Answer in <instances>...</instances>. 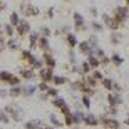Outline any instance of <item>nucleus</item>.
<instances>
[{"label": "nucleus", "mask_w": 129, "mask_h": 129, "mask_svg": "<svg viewBox=\"0 0 129 129\" xmlns=\"http://www.w3.org/2000/svg\"><path fill=\"white\" fill-rule=\"evenodd\" d=\"M53 104L56 105V107H60V108H61L63 105H65V100L63 99V97H57L56 100L53 101Z\"/></svg>", "instance_id": "nucleus-21"}, {"label": "nucleus", "mask_w": 129, "mask_h": 129, "mask_svg": "<svg viewBox=\"0 0 129 129\" xmlns=\"http://www.w3.org/2000/svg\"><path fill=\"white\" fill-rule=\"evenodd\" d=\"M40 124H42V122L38 121V119H36V121H29V122L25 124V128H26V129H38V126H39Z\"/></svg>", "instance_id": "nucleus-15"}, {"label": "nucleus", "mask_w": 129, "mask_h": 129, "mask_svg": "<svg viewBox=\"0 0 129 129\" xmlns=\"http://www.w3.org/2000/svg\"><path fill=\"white\" fill-rule=\"evenodd\" d=\"M42 64H43V63H42L40 60H36L35 64H33V68H42Z\"/></svg>", "instance_id": "nucleus-45"}, {"label": "nucleus", "mask_w": 129, "mask_h": 129, "mask_svg": "<svg viewBox=\"0 0 129 129\" xmlns=\"http://www.w3.org/2000/svg\"><path fill=\"white\" fill-rule=\"evenodd\" d=\"M92 26H93V29H94V31H97V32H101V31H103V26H101L100 24H97V22H93V24H92Z\"/></svg>", "instance_id": "nucleus-36"}, {"label": "nucleus", "mask_w": 129, "mask_h": 129, "mask_svg": "<svg viewBox=\"0 0 129 129\" xmlns=\"http://www.w3.org/2000/svg\"><path fill=\"white\" fill-rule=\"evenodd\" d=\"M50 121H51V124H53L54 126H61V122L57 119V117L54 114H50Z\"/></svg>", "instance_id": "nucleus-25"}, {"label": "nucleus", "mask_w": 129, "mask_h": 129, "mask_svg": "<svg viewBox=\"0 0 129 129\" xmlns=\"http://www.w3.org/2000/svg\"><path fill=\"white\" fill-rule=\"evenodd\" d=\"M38 40H39V35H38V32H32L31 35H29V43H31V49H33L35 46H36Z\"/></svg>", "instance_id": "nucleus-11"}, {"label": "nucleus", "mask_w": 129, "mask_h": 129, "mask_svg": "<svg viewBox=\"0 0 129 129\" xmlns=\"http://www.w3.org/2000/svg\"><path fill=\"white\" fill-rule=\"evenodd\" d=\"M79 49H81L82 53H86V54H93V51H94V49L90 47V45H89L88 42H82V43H79Z\"/></svg>", "instance_id": "nucleus-7"}, {"label": "nucleus", "mask_w": 129, "mask_h": 129, "mask_svg": "<svg viewBox=\"0 0 129 129\" xmlns=\"http://www.w3.org/2000/svg\"><path fill=\"white\" fill-rule=\"evenodd\" d=\"M82 69H83V72H85V74L89 72V69H90V65H89L88 63H83V64H82Z\"/></svg>", "instance_id": "nucleus-40"}, {"label": "nucleus", "mask_w": 129, "mask_h": 129, "mask_svg": "<svg viewBox=\"0 0 129 129\" xmlns=\"http://www.w3.org/2000/svg\"><path fill=\"white\" fill-rule=\"evenodd\" d=\"M111 38H113L114 43H117V42L119 40V35H118V33H113V36H111Z\"/></svg>", "instance_id": "nucleus-46"}, {"label": "nucleus", "mask_w": 129, "mask_h": 129, "mask_svg": "<svg viewBox=\"0 0 129 129\" xmlns=\"http://www.w3.org/2000/svg\"><path fill=\"white\" fill-rule=\"evenodd\" d=\"M22 13H24L25 15H31V17H35L39 14V8L36 7V6H33V4H26V6H22Z\"/></svg>", "instance_id": "nucleus-3"}, {"label": "nucleus", "mask_w": 129, "mask_h": 129, "mask_svg": "<svg viewBox=\"0 0 129 129\" xmlns=\"http://www.w3.org/2000/svg\"><path fill=\"white\" fill-rule=\"evenodd\" d=\"M129 17V11L126 7H118L117 8V15H115V21L118 22V24H121V22H124L126 18Z\"/></svg>", "instance_id": "nucleus-2"}, {"label": "nucleus", "mask_w": 129, "mask_h": 129, "mask_svg": "<svg viewBox=\"0 0 129 129\" xmlns=\"http://www.w3.org/2000/svg\"><path fill=\"white\" fill-rule=\"evenodd\" d=\"M88 64L90 65V67H97V65H100V61H99V58L97 57H94V56H90L89 57V61H88Z\"/></svg>", "instance_id": "nucleus-17"}, {"label": "nucleus", "mask_w": 129, "mask_h": 129, "mask_svg": "<svg viewBox=\"0 0 129 129\" xmlns=\"http://www.w3.org/2000/svg\"><path fill=\"white\" fill-rule=\"evenodd\" d=\"M0 122H4V124H7L8 122V117L6 115V113L1 111V110H0Z\"/></svg>", "instance_id": "nucleus-28"}, {"label": "nucleus", "mask_w": 129, "mask_h": 129, "mask_svg": "<svg viewBox=\"0 0 129 129\" xmlns=\"http://www.w3.org/2000/svg\"><path fill=\"white\" fill-rule=\"evenodd\" d=\"M20 92H21V89L18 88V86H15V88H13L11 90H10V94H11V96H18Z\"/></svg>", "instance_id": "nucleus-32"}, {"label": "nucleus", "mask_w": 129, "mask_h": 129, "mask_svg": "<svg viewBox=\"0 0 129 129\" xmlns=\"http://www.w3.org/2000/svg\"><path fill=\"white\" fill-rule=\"evenodd\" d=\"M6 94H7V92H6L4 89H1V90H0V96H6Z\"/></svg>", "instance_id": "nucleus-50"}, {"label": "nucleus", "mask_w": 129, "mask_h": 129, "mask_svg": "<svg viewBox=\"0 0 129 129\" xmlns=\"http://www.w3.org/2000/svg\"><path fill=\"white\" fill-rule=\"evenodd\" d=\"M83 121H85V124L89 125V126H96V125H97L96 117H94V115H92V114H88L86 117H83Z\"/></svg>", "instance_id": "nucleus-9"}, {"label": "nucleus", "mask_w": 129, "mask_h": 129, "mask_svg": "<svg viewBox=\"0 0 129 129\" xmlns=\"http://www.w3.org/2000/svg\"><path fill=\"white\" fill-rule=\"evenodd\" d=\"M88 43L90 45V47L94 49V46H96V43H97V38H96V36H90V39H89Z\"/></svg>", "instance_id": "nucleus-31"}, {"label": "nucleus", "mask_w": 129, "mask_h": 129, "mask_svg": "<svg viewBox=\"0 0 129 129\" xmlns=\"http://www.w3.org/2000/svg\"><path fill=\"white\" fill-rule=\"evenodd\" d=\"M38 88L40 89L42 92H47V90H49V86H47V83H46V82H42V83H39V86H38Z\"/></svg>", "instance_id": "nucleus-35"}, {"label": "nucleus", "mask_w": 129, "mask_h": 129, "mask_svg": "<svg viewBox=\"0 0 129 129\" xmlns=\"http://www.w3.org/2000/svg\"><path fill=\"white\" fill-rule=\"evenodd\" d=\"M45 63L49 65V68H53V67H56V60H54L53 57L50 56V54H45Z\"/></svg>", "instance_id": "nucleus-14"}, {"label": "nucleus", "mask_w": 129, "mask_h": 129, "mask_svg": "<svg viewBox=\"0 0 129 129\" xmlns=\"http://www.w3.org/2000/svg\"><path fill=\"white\" fill-rule=\"evenodd\" d=\"M93 78H94V79H103V75H101V72H99V71H94Z\"/></svg>", "instance_id": "nucleus-41"}, {"label": "nucleus", "mask_w": 129, "mask_h": 129, "mask_svg": "<svg viewBox=\"0 0 129 129\" xmlns=\"http://www.w3.org/2000/svg\"><path fill=\"white\" fill-rule=\"evenodd\" d=\"M8 83H10V85H13V86H17V85L20 83V79H18L17 76H14V75H13V78L8 81Z\"/></svg>", "instance_id": "nucleus-33"}, {"label": "nucleus", "mask_w": 129, "mask_h": 129, "mask_svg": "<svg viewBox=\"0 0 129 129\" xmlns=\"http://www.w3.org/2000/svg\"><path fill=\"white\" fill-rule=\"evenodd\" d=\"M104 56V51L101 49H96V57H103Z\"/></svg>", "instance_id": "nucleus-44"}, {"label": "nucleus", "mask_w": 129, "mask_h": 129, "mask_svg": "<svg viewBox=\"0 0 129 129\" xmlns=\"http://www.w3.org/2000/svg\"><path fill=\"white\" fill-rule=\"evenodd\" d=\"M86 82H88V83H85V85H86V86H90V88H93V86L96 85V79H94V78H89Z\"/></svg>", "instance_id": "nucleus-37"}, {"label": "nucleus", "mask_w": 129, "mask_h": 129, "mask_svg": "<svg viewBox=\"0 0 129 129\" xmlns=\"http://www.w3.org/2000/svg\"><path fill=\"white\" fill-rule=\"evenodd\" d=\"M53 82L56 85H63V83H65V78L64 76H53Z\"/></svg>", "instance_id": "nucleus-24"}, {"label": "nucleus", "mask_w": 129, "mask_h": 129, "mask_svg": "<svg viewBox=\"0 0 129 129\" xmlns=\"http://www.w3.org/2000/svg\"><path fill=\"white\" fill-rule=\"evenodd\" d=\"M103 122H104V125H107L108 128H111V129H118V128H119V122L117 121V119L103 118Z\"/></svg>", "instance_id": "nucleus-8"}, {"label": "nucleus", "mask_w": 129, "mask_h": 129, "mask_svg": "<svg viewBox=\"0 0 129 129\" xmlns=\"http://www.w3.org/2000/svg\"><path fill=\"white\" fill-rule=\"evenodd\" d=\"M126 1H128V4H129V0H126Z\"/></svg>", "instance_id": "nucleus-55"}, {"label": "nucleus", "mask_w": 129, "mask_h": 129, "mask_svg": "<svg viewBox=\"0 0 129 129\" xmlns=\"http://www.w3.org/2000/svg\"><path fill=\"white\" fill-rule=\"evenodd\" d=\"M67 40H68V45H69L71 47H75V46L78 45V39H76V36H75V35H72V33H68Z\"/></svg>", "instance_id": "nucleus-13"}, {"label": "nucleus", "mask_w": 129, "mask_h": 129, "mask_svg": "<svg viewBox=\"0 0 129 129\" xmlns=\"http://www.w3.org/2000/svg\"><path fill=\"white\" fill-rule=\"evenodd\" d=\"M21 75L24 76L25 79H31V78H33V72H32V71H28V69L21 71Z\"/></svg>", "instance_id": "nucleus-23"}, {"label": "nucleus", "mask_w": 129, "mask_h": 129, "mask_svg": "<svg viewBox=\"0 0 129 129\" xmlns=\"http://www.w3.org/2000/svg\"><path fill=\"white\" fill-rule=\"evenodd\" d=\"M103 86H104L105 89H108V90H111V89L114 88V83L111 79H103Z\"/></svg>", "instance_id": "nucleus-22"}, {"label": "nucleus", "mask_w": 129, "mask_h": 129, "mask_svg": "<svg viewBox=\"0 0 129 129\" xmlns=\"http://www.w3.org/2000/svg\"><path fill=\"white\" fill-rule=\"evenodd\" d=\"M57 93H58V92H57L56 89H49V90H47L49 96H57Z\"/></svg>", "instance_id": "nucleus-43"}, {"label": "nucleus", "mask_w": 129, "mask_h": 129, "mask_svg": "<svg viewBox=\"0 0 129 129\" xmlns=\"http://www.w3.org/2000/svg\"><path fill=\"white\" fill-rule=\"evenodd\" d=\"M11 78H13V74L7 72V71H3V72H0V79H1V81L8 82L10 79H11Z\"/></svg>", "instance_id": "nucleus-18"}, {"label": "nucleus", "mask_w": 129, "mask_h": 129, "mask_svg": "<svg viewBox=\"0 0 129 129\" xmlns=\"http://www.w3.org/2000/svg\"><path fill=\"white\" fill-rule=\"evenodd\" d=\"M40 78L43 82H50L53 79V71H51V68H46V69H40Z\"/></svg>", "instance_id": "nucleus-5"}, {"label": "nucleus", "mask_w": 129, "mask_h": 129, "mask_svg": "<svg viewBox=\"0 0 129 129\" xmlns=\"http://www.w3.org/2000/svg\"><path fill=\"white\" fill-rule=\"evenodd\" d=\"M92 13H93L94 15H97V10H96V8H92Z\"/></svg>", "instance_id": "nucleus-52"}, {"label": "nucleus", "mask_w": 129, "mask_h": 129, "mask_svg": "<svg viewBox=\"0 0 129 129\" xmlns=\"http://www.w3.org/2000/svg\"><path fill=\"white\" fill-rule=\"evenodd\" d=\"M39 47L40 49H47L49 47V40H47V38H43V36H42V38H39Z\"/></svg>", "instance_id": "nucleus-20"}, {"label": "nucleus", "mask_w": 129, "mask_h": 129, "mask_svg": "<svg viewBox=\"0 0 129 129\" xmlns=\"http://www.w3.org/2000/svg\"><path fill=\"white\" fill-rule=\"evenodd\" d=\"M6 7H7V4H6L4 1H1V0H0V10H4Z\"/></svg>", "instance_id": "nucleus-48"}, {"label": "nucleus", "mask_w": 129, "mask_h": 129, "mask_svg": "<svg viewBox=\"0 0 129 129\" xmlns=\"http://www.w3.org/2000/svg\"><path fill=\"white\" fill-rule=\"evenodd\" d=\"M71 117H72V122H74V124H79V122L83 121V114L79 113V111L71 114Z\"/></svg>", "instance_id": "nucleus-12"}, {"label": "nucleus", "mask_w": 129, "mask_h": 129, "mask_svg": "<svg viewBox=\"0 0 129 129\" xmlns=\"http://www.w3.org/2000/svg\"><path fill=\"white\" fill-rule=\"evenodd\" d=\"M35 90H36V86H35V85H28V86L24 88V93L26 96H32L33 93H35Z\"/></svg>", "instance_id": "nucleus-16"}, {"label": "nucleus", "mask_w": 129, "mask_h": 129, "mask_svg": "<svg viewBox=\"0 0 129 129\" xmlns=\"http://www.w3.org/2000/svg\"><path fill=\"white\" fill-rule=\"evenodd\" d=\"M61 111H63V113L65 114V115H67V114H71L69 113V107H68V105L65 104V105H63V107H61Z\"/></svg>", "instance_id": "nucleus-42"}, {"label": "nucleus", "mask_w": 129, "mask_h": 129, "mask_svg": "<svg viewBox=\"0 0 129 129\" xmlns=\"http://www.w3.org/2000/svg\"><path fill=\"white\" fill-rule=\"evenodd\" d=\"M125 124H126V125H129V118L126 119V121H125Z\"/></svg>", "instance_id": "nucleus-54"}, {"label": "nucleus", "mask_w": 129, "mask_h": 129, "mask_svg": "<svg viewBox=\"0 0 129 129\" xmlns=\"http://www.w3.org/2000/svg\"><path fill=\"white\" fill-rule=\"evenodd\" d=\"M10 21H11V26H17L18 22H20V18H18V14L17 13H13L10 15Z\"/></svg>", "instance_id": "nucleus-19"}, {"label": "nucleus", "mask_w": 129, "mask_h": 129, "mask_svg": "<svg viewBox=\"0 0 129 129\" xmlns=\"http://www.w3.org/2000/svg\"><path fill=\"white\" fill-rule=\"evenodd\" d=\"M108 61H110V58H107V57H103V58H101V61H100V63H103V64H107V63H108Z\"/></svg>", "instance_id": "nucleus-49"}, {"label": "nucleus", "mask_w": 129, "mask_h": 129, "mask_svg": "<svg viewBox=\"0 0 129 129\" xmlns=\"http://www.w3.org/2000/svg\"><path fill=\"white\" fill-rule=\"evenodd\" d=\"M103 20H104V22L107 24V26H108V28H111V29H118L119 24H118V22H117L114 18H111L110 15L104 14V15H103Z\"/></svg>", "instance_id": "nucleus-6"}, {"label": "nucleus", "mask_w": 129, "mask_h": 129, "mask_svg": "<svg viewBox=\"0 0 129 129\" xmlns=\"http://www.w3.org/2000/svg\"><path fill=\"white\" fill-rule=\"evenodd\" d=\"M42 33H43V38H47L49 35H50V29L46 28V26H43L42 28Z\"/></svg>", "instance_id": "nucleus-38"}, {"label": "nucleus", "mask_w": 129, "mask_h": 129, "mask_svg": "<svg viewBox=\"0 0 129 129\" xmlns=\"http://www.w3.org/2000/svg\"><path fill=\"white\" fill-rule=\"evenodd\" d=\"M4 31H6V33H7L8 36H13V33H14V29H13L11 25H6V26H4Z\"/></svg>", "instance_id": "nucleus-29"}, {"label": "nucleus", "mask_w": 129, "mask_h": 129, "mask_svg": "<svg viewBox=\"0 0 129 129\" xmlns=\"http://www.w3.org/2000/svg\"><path fill=\"white\" fill-rule=\"evenodd\" d=\"M29 29H31V26H29V24H28L26 21H20L18 25H17V32L20 33L21 36L25 35V33H28L29 32Z\"/></svg>", "instance_id": "nucleus-4"}, {"label": "nucleus", "mask_w": 129, "mask_h": 129, "mask_svg": "<svg viewBox=\"0 0 129 129\" xmlns=\"http://www.w3.org/2000/svg\"><path fill=\"white\" fill-rule=\"evenodd\" d=\"M74 122H72V117H71V114H67V115H65V125H68V126H69V125H72Z\"/></svg>", "instance_id": "nucleus-34"}, {"label": "nucleus", "mask_w": 129, "mask_h": 129, "mask_svg": "<svg viewBox=\"0 0 129 129\" xmlns=\"http://www.w3.org/2000/svg\"><path fill=\"white\" fill-rule=\"evenodd\" d=\"M69 61H71V63H75V61H76V60H75V54H74L72 50L69 51Z\"/></svg>", "instance_id": "nucleus-47"}, {"label": "nucleus", "mask_w": 129, "mask_h": 129, "mask_svg": "<svg viewBox=\"0 0 129 129\" xmlns=\"http://www.w3.org/2000/svg\"><path fill=\"white\" fill-rule=\"evenodd\" d=\"M7 46H8V49H11V50H15L18 46H17V42L14 40V39H10V40L7 42Z\"/></svg>", "instance_id": "nucleus-27"}, {"label": "nucleus", "mask_w": 129, "mask_h": 129, "mask_svg": "<svg viewBox=\"0 0 129 129\" xmlns=\"http://www.w3.org/2000/svg\"><path fill=\"white\" fill-rule=\"evenodd\" d=\"M82 103H83V105H85L86 108H90V100H89L88 96H83V97H82Z\"/></svg>", "instance_id": "nucleus-30"}, {"label": "nucleus", "mask_w": 129, "mask_h": 129, "mask_svg": "<svg viewBox=\"0 0 129 129\" xmlns=\"http://www.w3.org/2000/svg\"><path fill=\"white\" fill-rule=\"evenodd\" d=\"M74 21H75V26H76V29H81L83 22H85V20H83V17L79 14V13H75L74 14Z\"/></svg>", "instance_id": "nucleus-10"}, {"label": "nucleus", "mask_w": 129, "mask_h": 129, "mask_svg": "<svg viewBox=\"0 0 129 129\" xmlns=\"http://www.w3.org/2000/svg\"><path fill=\"white\" fill-rule=\"evenodd\" d=\"M6 113H10L13 115L14 121H20L21 119V108L17 104H8L6 107Z\"/></svg>", "instance_id": "nucleus-1"}, {"label": "nucleus", "mask_w": 129, "mask_h": 129, "mask_svg": "<svg viewBox=\"0 0 129 129\" xmlns=\"http://www.w3.org/2000/svg\"><path fill=\"white\" fill-rule=\"evenodd\" d=\"M45 129H53V126H46Z\"/></svg>", "instance_id": "nucleus-53"}, {"label": "nucleus", "mask_w": 129, "mask_h": 129, "mask_svg": "<svg viewBox=\"0 0 129 129\" xmlns=\"http://www.w3.org/2000/svg\"><path fill=\"white\" fill-rule=\"evenodd\" d=\"M4 49H6V40H4V38H0V53H1Z\"/></svg>", "instance_id": "nucleus-39"}, {"label": "nucleus", "mask_w": 129, "mask_h": 129, "mask_svg": "<svg viewBox=\"0 0 129 129\" xmlns=\"http://www.w3.org/2000/svg\"><path fill=\"white\" fill-rule=\"evenodd\" d=\"M111 60H113V63H114L115 65H121V64H122V61H124V60L121 58V57L118 56V54H114Z\"/></svg>", "instance_id": "nucleus-26"}, {"label": "nucleus", "mask_w": 129, "mask_h": 129, "mask_svg": "<svg viewBox=\"0 0 129 129\" xmlns=\"http://www.w3.org/2000/svg\"><path fill=\"white\" fill-rule=\"evenodd\" d=\"M49 17H50V18L53 17V8H50V10H49Z\"/></svg>", "instance_id": "nucleus-51"}]
</instances>
